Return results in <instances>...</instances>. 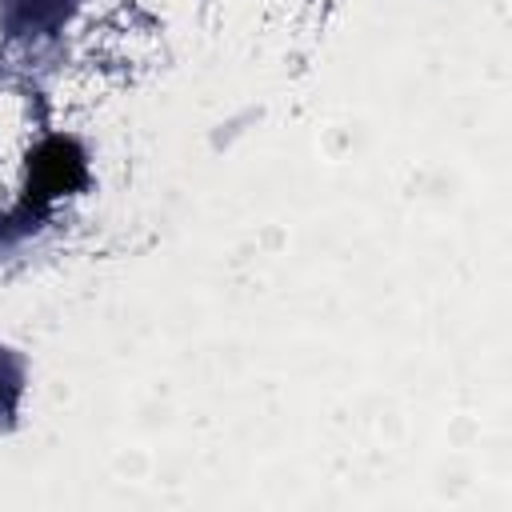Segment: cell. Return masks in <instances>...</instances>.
Here are the masks:
<instances>
[{"instance_id": "cell-1", "label": "cell", "mask_w": 512, "mask_h": 512, "mask_svg": "<svg viewBox=\"0 0 512 512\" xmlns=\"http://www.w3.org/2000/svg\"><path fill=\"white\" fill-rule=\"evenodd\" d=\"M84 176H88L84 172V152L76 148V140L52 136L28 156V204L44 208V204L76 192L84 184Z\"/></svg>"}]
</instances>
